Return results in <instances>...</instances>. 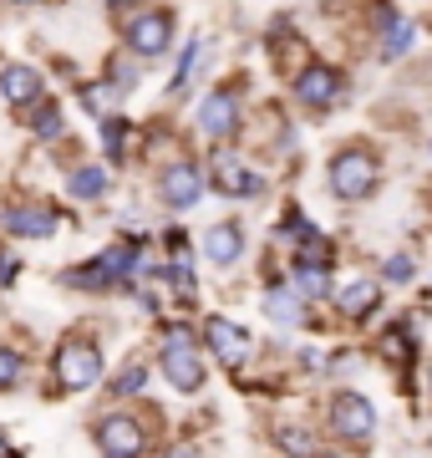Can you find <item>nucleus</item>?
<instances>
[{"label":"nucleus","instance_id":"16","mask_svg":"<svg viewBox=\"0 0 432 458\" xmlns=\"http://www.w3.org/2000/svg\"><path fill=\"white\" fill-rule=\"evenodd\" d=\"M265 316L275 327H305V295L295 285H270L265 291Z\"/></svg>","mask_w":432,"mask_h":458},{"label":"nucleus","instance_id":"28","mask_svg":"<svg viewBox=\"0 0 432 458\" xmlns=\"http://www.w3.org/2000/svg\"><path fill=\"white\" fill-rule=\"evenodd\" d=\"M143 382H148V367H122V372L112 377V393H117V397L143 393Z\"/></svg>","mask_w":432,"mask_h":458},{"label":"nucleus","instance_id":"17","mask_svg":"<svg viewBox=\"0 0 432 458\" xmlns=\"http://www.w3.org/2000/svg\"><path fill=\"white\" fill-rule=\"evenodd\" d=\"M239 250H245V229L234 225H214L209 229V234H204V255H209V260L214 265H234L239 260Z\"/></svg>","mask_w":432,"mask_h":458},{"label":"nucleus","instance_id":"21","mask_svg":"<svg viewBox=\"0 0 432 458\" xmlns=\"http://www.w3.org/2000/svg\"><path fill=\"white\" fill-rule=\"evenodd\" d=\"M295 291L320 301V295H331V270H320V265H295Z\"/></svg>","mask_w":432,"mask_h":458},{"label":"nucleus","instance_id":"26","mask_svg":"<svg viewBox=\"0 0 432 458\" xmlns=\"http://www.w3.org/2000/svg\"><path fill=\"white\" fill-rule=\"evenodd\" d=\"M21 377H26V361H21V352H5V346H0V393H5V387H16Z\"/></svg>","mask_w":432,"mask_h":458},{"label":"nucleus","instance_id":"31","mask_svg":"<svg viewBox=\"0 0 432 458\" xmlns=\"http://www.w3.org/2000/svg\"><path fill=\"white\" fill-rule=\"evenodd\" d=\"M386 280H412V255H392L386 260Z\"/></svg>","mask_w":432,"mask_h":458},{"label":"nucleus","instance_id":"11","mask_svg":"<svg viewBox=\"0 0 432 458\" xmlns=\"http://www.w3.org/2000/svg\"><path fill=\"white\" fill-rule=\"evenodd\" d=\"M168 41H173V11H137L128 21V47L137 56H163Z\"/></svg>","mask_w":432,"mask_h":458},{"label":"nucleus","instance_id":"20","mask_svg":"<svg viewBox=\"0 0 432 458\" xmlns=\"http://www.w3.org/2000/svg\"><path fill=\"white\" fill-rule=\"evenodd\" d=\"M67 189H71V199H102L107 194V168H97V164L77 168L67 179Z\"/></svg>","mask_w":432,"mask_h":458},{"label":"nucleus","instance_id":"33","mask_svg":"<svg viewBox=\"0 0 432 458\" xmlns=\"http://www.w3.org/2000/svg\"><path fill=\"white\" fill-rule=\"evenodd\" d=\"M0 458H16V454H11V448H5V443H0Z\"/></svg>","mask_w":432,"mask_h":458},{"label":"nucleus","instance_id":"13","mask_svg":"<svg viewBox=\"0 0 432 458\" xmlns=\"http://www.w3.org/2000/svg\"><path fill=\"white\" fill-rule=\"evenodd\" d=\"M56 209L46 204H16V209H5V234H16V240H46L56 234Z\"/></svg>","mask_w":432,"mask_h":458},{"label":"nucleus","instance_id":"34","mask_svg":"<svg viewBox=\"0 0 432 458\" xmlns=\"http://www.w3.org/2000/svg\"><path fill=\"white\" fill-rule=\"evenodd\" d=\"M11 5H36V0H11Z\"/></svg>","mask_w":432,"mask_h":458},{"label":"nucleus","instance_id":"9","mask_svg":"<svg viewBox=\"0 0 432 458\" xmlns=\"http://www.w3.org/2000/svg\"><path fill=\"white\" fill-rule=\"evenodd\" d=\"M204 336H209V352L219 357V367H245L250 361V331L239 327V321H229V316H209L204 321Z\"/></svg>","mask_w":432,"mask_h":458},{"label":"nucleus","instance_id":"24","mask_svg":"<svg viewBox=\"0 0 432 458\" xmlns=\"http://www.w3.org/2000/svg\"><path fill=\"white\" fill-rule=\"evenodd\" d=\"M31 132H36V138H62V107L46 102V107L31 117Z\"/></svg>","mask_w":432,"mask_h":458},{"label":"nucleus","instance_id":"15","mask_svg":"<svg viewBox=\"0 0 432 458\" xmlns=\"http://www.w3.org/2000/svg\"><path fill=\"white\" fill-rule=\"evenodd\" d=\"M377 306H382V285H377V280H351V285H341V295H336V311L346 316V321H366Z\"/></svg>","mask_w":432,"mask_h":458},{"label":"nucleus","instance_id":"27","mask_svg":"<svg viewBox=\"0 0 432 458\" xmlns=\"http://www.w3.org/2000/svg\"><path fill=\"white\" fill-rule=\"evenodd\" d=\"M112 98H117V87H112V82H92V87H82V102L92 107V113H107V107H112ZM107 117H112V113H107Z\"/></svg>","mask_w":432,"mask_h":458},{"label":"nucleus","instance_id":"2","mask_svg":"<svg viewBox=\"0 0 432 458\" xmlns=\"http://www.w3.org/2000/svg\"><path fill=\"white\" fill-rule=\"evenodd\" d=\"M163 377L173 393H199L204 387V361L199 346H194V331L179 327V321L163 331Z\"/></svg>","mask_w":432,"mask_h":458},{"label":"nucleus","instance_id":"10","mask_svg":"<svg viewBox=\"0 0 432 458\" xmlns=\"http://www.w3.org/2000/svg\"><path fill=\"white\" fill-rule=\"evenodd\" d=\"M209 183H214L219 194H229V199L265 194V179H260V174L245 164V158H234V153H219L214 164H209Z\"/></svg>","mask_w":432,"mask_h":458},{"label":"nucleus","instance_id":"22","mask_svg":"<svg viewBox=\"0 0 432 458\" xmlns=\"http://www.w3.org/2000/svg\"><path fill=\"white\" fill-rule=\"evenodd\" d=\"M412 41H417V26H412V21H397V16H392V21H386V47H382V56H386V62H397V56L412 47Z\"/></svg>","mask_w":432,"mask_h":458},{"label":"nucleus","instance_id":"32","mask_svg":"<svg viewBox=\"0 0 432 458\" xmlns=\"http://www.w3.org/2000/svg\"><path fill=\"white\" fill-rule=\"evenodd\" d=\"M16 276V260H0V280H11Z\"/></svg>","mask_w":432,"mask_h":458},{"label":"nucleus","instance_id":"19","mask_svg":"<svg viewBox=\"0 0 432 458\" xmlns=\"http://www.w3.org/2000/svg\"><path fill=\"white\" fill-rule=\"evenodd\" d=\"M331 245H326V240H320L316 229L311 225H300V250H295V265H320V270H331Z\"/></svg>","mask_w":432,"mask_h":458},{"label":"nucleus","instance_id":"29","mask_svg":"<svg viewBox=\"0 0 432 458\" xmlns=\"http://www.w3.org/2000/svg\"><path fill=\"white\" fill-rule=\"evenodd\" d=\"M199 47H204L199 36L183 47V62H179V72H173V92H183V87H188V77H194V62H199Z\"/></svg>","mask_w":432,"mask_h":458},{"label":"nucleus","instance_id":"25","mask_svg":"<svg viewBox=\"0 0 432 458\" xmlns=\"http://www.w3.org/2000/svg\"><path fill=\"white\" fill-rule=\"evenodd\" d=\"M102 143L112 158H122V148H128V123L122 117H102Z\"/></svg>","mask_w":432,"mask_h":458},{"label":"nucleus","instance_id":"4","mask_svg":"<svg viewBox=\"0 0 432 458\" xmlns=\"http://www.w3.org/2000/svg\"><path fill=\"white\" fill-rule=\"evenodd\" d=\"M102 382V352L92 342H62L56 352V387L62 393H87V387H97Z\"/></svg>","mask_w":432,"mask_h":458},{"label":"nucleus","instance_id":"30","mask_svg":"<svg viewBox=\"0 0 432 458\" xmlns=\"http://www.w3.org/2000/svg\"><path fill=\"white\" fill-rule=\"evenodd\" d=\"M112 87H117V92H133V87H137V66L117 56V62H112Z\"/></svg>","mask_w":432,"mask_h":458},{"label":"nucleus","instance_id":"35","mask_svg":"<svg viewBox=\"0 0 432 458\" xmlns=\"http://www.w3.org/2000/svg\"><path fill=\"white\" fill-rule=\"evenodd\" d=\"M107 5H128V0H107Z\"/></svg>","mask_w":432,"mask_h":458},{"label":"nucleus","instance_id":"3","mask_svg":"<svg viewBox=\"0 0 432 458\" xmlns=\"http://www.w3.org/2000/svg\"><path fill=\"white\" fill-rule=\"evenodd\" d=\"M326 179H331L336 199L356 204V199H366L371 189H377V158H371L366 148H341V153L331 158V168H326Z\"/></svg>","mask_w":432,"mask_h":458},{"label":"nucleus","instance_id":"6","mask_svg":"<svg viewBox=\"0 0 432 458\" xmlns=\"http://www.w3.org/2000/svg\"><path fill=\"white\" fill-rule=\"evenodd\" d=\"M97 448H102V458H143L148 433H143L137 418L112 412V418H102V423H97Z\"/></svg>","mask_w":432,"mask_h":458},{"label":"nucleus","instance_id":"14","mask_svg":"<svg viewBox=\"0 0 432 458\" xmlns=\"http://www.w3.org/2000/svg\"><path fill=\"white\" fill-rule=\"evenodd\" d=\"M41 92H46V82L31 66H5L0 72V98L11 102V107H31V102H41Z\"/></svg>","mask_w":432,"mask_h":458},{"label":"nucleus","instance_id":"23","mask_svg":"<svg viewBox=\"0 0 432 458\" xmlns=\"http://www.w3.org/2000/svg\"><path fill=\"white\" fill-rule=\"evenodd\" d=\"M280 448L290 458H316V438H311L305 428H290V423L280 428Z\"/></svg>","mask_w":432,"mask_h":458},{"label":"nucleus","instance_id":"5","mask_svg":"<svg viewBox=\"0 0 432 458\" xmlns=\"http://www.w3.org/2000/svg\"><path fill=\"white\" fill-rule=\"evenodd\" d=\"M331 433L346 443H366L377 433V408H371V397L361 393H336L331 397Z\"/></svg>","mask_w":432,"mask_h":458},{"label":"nucleus","instance_id":"1","mask_svg":"<svg viewBox=\"0 0 432 458\" xmlns=\"http://www.w3.org/2000/svg\"><path fill=\"white\" fill-rule=\"evenodd\" d=\"M137 255L143 250L128 240V245H112V250H102L97 260H87L82 270H71L67 285H77V291H117V285H128L137 270Z\"/></svg>","mask_w":432,"mask_h":458},{"label":"nucleus","instance_id":"7","mask_svg":"<svg viewBox=\"0 0 432 458\" xmlns=\"http://www.w3.org/2000/svg\"><path fill=\"white\" fill-rule=\"evenodd\" d=\"M199 132L209 143H224V138L239 132V92H234V87H214V92L199 102Z\"/></svg>","mask_w":432,"mask_h":458},{"label":"nucleus","instance_id":"18","mask_svg":"<svg viewBox=\"0 0 432 458\" xmlns=\"http://www.w3.org/2000/svg\"><path fill=\"white\" fill-rule=\"evenodd\" d=\"M377 357H382V361H392V367H402V361H412V327L402 321V327H392V331H386L382 342H377Z\"/></svg>","mask_w":432,"mask_h":458},{"label":"nucleus","instance_id":"8","mask_svg":"<svg viewBox=\"0 0 432 458\" xmlns=\"http://www.w3.org/2000/svg\"><path fill=\"white\" fill-rule=\"evenodd\" d=\"M341 98H346V82H341V72H336V66L311 62L295 77V102H300V107H316V113H326V107H336Z\"/></svg>","mask_w":432,"mask_h":458},{"label":"nucleus","instance_id":"12","mask_svg":"<svg viewBox=\"0 0 432 458\" xmlns=\"http://www.w3.org/2000/svg\"><path fill=\"white\" fill-rule=\"evenodd\" d=\"M158 194H163L168 209H194L204 194V174L194 164H168V174L158 179Z\"/></svg>","mask_w":432,"mask_h":458}]
</instances>
